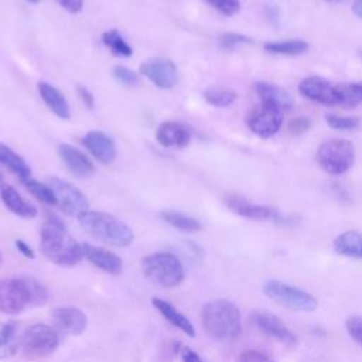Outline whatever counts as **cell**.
Here are the masks:
<instances>
[{"label": "cell", "instance_id": "cell-10", "mask_svg": "<svg viewBox=\"0 0 362 362\" xmlns=\"http://www.w3.org/2000/svg\"><path fill=\"white\" fill-rule=\"evenodd\" d=\"M47 182L54 189L57 197V205L65 215L78 218L81 214L88 211L86 197L71 182L57 177H49Z\"/></svg>", "mask_w": 362, "mask_h": 362}, {"label": "cell", "instance_id": "cell-8", "mask_svg": "<svg viewBox=\"0 0 362 362\" xmlns=\"http://www.w3.org/2000/svg\"><path fill=\"white\" fill-rule=\"evenodd\" d=\"M262 290L272 301L294 311L310 313L318 307V301L310 293L279 280H267Z\"/></svg>", "mask_w": 362, "mask_h": 362}, {"label": "cell", "instance_id": "cell-41", "mask_svg": "<svg viewBox=\"0 0 362 362\" xmlns=\"http://www.w3.org/2000/svg\"><path fill=\"white\" fill-rule=\"evenodd\" d=\"M76 90H78V95H79L81 100L83 102V105L88 109L92 110L95 107V96H93V93L86 86H83V85H78Z\"/></svg>", "mask_w": 362, "mask_h": 362}, {"label": "cell", "instance_id": "cell-48", "mask_svg": "<svg viewBox=\"0 0 362 362\" xmlns=\"http://www.w3.org/2000/svg\"><path fill=\"white\" fill-rule=\"evenodd\" d=\"M1 262H3V256H1V252H0V266H1Z\"/></svg>", "mask_w": 362, "mask_h": 362}, {"label": "cell", "instance_id": "cell-44", "mask_svg": "<svg viewBox=\"0 0 362 362\" xmlns=\"http://www.w3.org/2000/svg\"><path fill=\"white\" fill-rule=\"evenodd\" d=\"M351 10L358 18H362V0H354Z\"/></svg>", "mask_w": 362, "mask_h": 362}, {"label": "cell", "instance_id": "cell-4", "mask_svg": "<svg viewBox=\"0 0 362 362\" xmlns=\"http://www.w3.org/2000/svg\"><path fill=\"white\" fill-rule=\"evenodd\" d=\"M78 221L88 235L105 245L113 247H127L133 243L134 235L130 226L112 214L85 211L78 216Z\"/></svg>", "mask_w": 362, "mask_h": 362}, {"label": "cell", "instance_id": "cell-5", "mask_svg": "<svg viewBox=\"0 0 362 362\" xmlns=\"http://www.w3.org/2000/svg\"><path fill=\"white\" fill-rule=\"evenodd\" d=\"M143 276L153 284L171 288L184 280L181 260L168 252H156L144 256L140 262Z\"/></svg>", "mask_w": 362, "mask_h": 362}, {"label": "cell", "instance_id": "cell-11", "mask_svg": "<svg viewBox=\"0 0 362 362\" xmlns=\"http://www.w3.org/2000/svg\"><path fill=\"white\" fill-rule=\"evenodd\" d=\"M139 71L160 89H171L177 82V66L170 58H150L140 65Z\"/></svg>", "mask_w": 362, "mask_h": 362}, {"label": "cell", "instance_id": "cell-36", "mask_svg": "<svg viewBox=\"0 0 362 362\" xmlns=\"http://www.w3.org/2000/svg\"><path fill=\"white\" fill-rule=\"evenodd\" d=\"M214 8H216L219 13L225 16H233L240 8L239 0H206Z\"/></svg>", "mask_w": 362, "mask_h": 362}, {"label": "cell", "instance_id": "cell-12", "mask_svg": "<svg viewBox=\"0 0 362 362\" xmlns=\"http://www.w3.org/2000/svg\"><path fill=\"white\" fill-rule=\"evenodd\" d=\"M252 324L266 334L267 337L283 342L286 345H294L297 342V337L291 332V329L274 314L267 311H255L250 317Z\"/></svg>", "mask_w": 362, "mask_h": 362}, {"label": "cell", "instance_id": "cell-42", "mask_svg": "<svg viewBox=\"0 0 362 362\" xmlns=\"http://www.w3.org/2000/svg\"><path fill=\"white\" fill-rule=\"evenodd\" d=\"M181 358H182V362H206L204 361L194 349L188 348V346H184L181 348Z\"/></svg>", "mask_w": 362, "mask_h": 362}, {"label": "cell", "instance_id": "cell-46", "mask_svg": "<svg viewBox=\"0 0 362 362\" xmlns=\"http://www.w3.org/2000/svg\"><path fill=\"white\" fill-rule=\"evenodd\" d=\"M27 1H30V3H38L40 0H27Z\"/></svg>", "mask_w": 362, "mask_h": 362}, {"label": "cell", "instance_id": "cell-16", "mask_svg": "<svg viewBox=\"0 0 362 362\" xmlns=\"http://www.w3.org/2000/svg\"><path fill=\"white\" fill-rule=\"evenodd\" d=\"M226 206L238 214L239 216L253 219V221H269V219H279L280 215L270 206L259 205L249 202L247 199L238 197V195H228L225 197Z\"/></svg>", "mask_w": 362, "mask_h": 362}, {"label": "cell", "instance_id": "cell-28", "mask_svg": "<svg viewBox=\"0 0 362 362\" xmlns=\"http://www.w3.org/2000/svg\"><path fill=\"white\" fill-rule=\"evenodd\" d=\"M102 42L116 57L127 58L133 54L132 47L127 44V41L123 38V35L116 28L103 31L102 33Z\"/></svg>", "mask_w": 362, "mask_h": 362}, {"label": "cell", "instance_id": "cell-18", "mask_svg": "<svg viewBox=\"0 0 362 362\" xmlns=\"http://www.w3.org/2000/svg\"><path fill=\"white\" fill-rule=\"evenodd\" d=\"M156 139L164 147L184 148L191 141V130L180 122H163L157 127Z\"/></svg>", "mask_w": 362, "mask_h": 362}, {"label": "cell", "instance_id": "cell-15", "mask_svg": "<svg viewBox=\"0 0 362 362\" xmlns=\"http://www.w3.org/2000/svg\"><path fill=\"white\" fill-rule=\"evenodd\" d=\"M85 148L102 164L109 165L116 158V144L110 136L100 130H89L82 137Z\"/></svg>", "mask_w": 362, "mask_h": 362}, {"label": "cell", "instance_id": "cell-27", "mask_svg": "<svg viewBox=\"0 0 362 362\" xmlns=\"http://www.w3.org/2000/svg\"><path fill=\"white\" fill-rule=\"evenodd\" d=\"M362 103V82L337 85V106L354 107Z\"/></svg>", "mask_w": 362, "mask_h": 362}, {"label": "cell", "instance_id": "cell-21", "mask_svg": "<svg viewBox=\"0 0 362 362\" xmlns=\"http://www.w3.org/2000/svg\"><path fill=\"white\" fill-rule=\"evenodd\" d=\"M38 88V93L41 96V99L44 100V103L48 106V109L58 116L59 119L68 120L71 117V109H69V103L66 100V98L64 96V93L55 88L54 85L40 81L37 83Z\"/></svg>", "mask_w": 362, "mask_h": 362}, {"label": "cell", "instance_id": "cell-23", "mask_svg": "<svg viewBox=\"0 0 362 362\" xmlns=\"http://www.w3.org/2000/svg\"><path fill=\"white\" fill-rule=\"evenodd\" d=\"M255 92L259 96L260 102L277 106L281 110L290 109L293 106L291 95L277 85H273L269 82H256Z\"/></svg>", "mask_w": 362, "mask_h": 362}, {"label": "cell", "instance_id": "cell-34", "mask_svg": "<svg viewBox=\"0 0 362 362\" xmlns=\"http://www.w3.org/2000/svg\"><path fill=\"white\" fill-rule=\"evenodd\" d=\"M112 75L117 82L126 86H134L139 83V75L124 65H115L112 69Z\"/></svg>", "mask_w": 362, "mask_h": 362}, {"label": "cell", "instance_id": "cell-35", "mask_svg": "<svg viewBox=\"0 0 362 362\" xmlns=\"http://www.w3.org/2000/svg\"><path fill=\"white\" fill-rule=\"evenodd\" d=\"M250 42V38L236 34V33H223L218 37V44L222 49H233L240 44H247Z\"/></svg>", "mask_w": 362, "mask_h": 362}, {"label": "cell", "instance_id": "cell-29", "mask_svg": "<svg viewBox=\"0 0 362 362\" xmlns=\"http://www.w3.org/2000/svg\"><path fill=\"white\" fill-rule=\"evenodd\" d=\"M264 49L272 54H279V55H301L308 49V42L303 40H286V41H270L266 42Z\"/></svg>", "mask_w": 362, "mask_h": 362}, {"label": "cell", "instance_id": "cell-26", "mask_svg": "<svg viewBox=\"0 0 362 362\" xmlns=\"http://www.w3.org/2000/svg\"><path fill=\"white\" fill-rule=\"evenodd\" d=\"M20 348V337L16 324L0 322V359L11 358Z\"/></svg>", "mask_w": 362, "mask_h": 362}, {"label": "cell", "instance_id": "cell-43", "mask_svg": "<svg viewBox=\"0 0 362 362\" xmlns=\"http://www.w3.org/2000/svg\"><path fill=\"white\" fill-rule=\"evenodd\" d=\"M14 245H16L17 250H18L24 257H27V259H30V260H33V259L35 257V255H34L33 249H31V247H30L24 240L17 239V240H14Z\"/></svg>", "mask_w": 362, "mask_h": 362}, {"label": "cell", "instance_id": "cell-30", "mask_svg": "<svg viewBox=\"0 0 362 362\" xmlns=\"http://www.w3.org/2000/svg\"><path fill=\"white\" fill-rule=\"evenodd\" d=\"M160 216L164 222H167L173 228H175L178 230H182V232H198L202 228L201 223L195 218L188 216V215L181 214V212L163 211L160 214Z\"/></svg>", "mask_w": 362, "mask_h": 362}, {"label": "cell", "instance_id": "cell-25", "mask_svg": "<svg viewBox=\"0 0 362 362\" xmlns=\"http://www.w3.org/2000/svg\"><path fill=\"white\" fill-rule=\"evenodd\" d=\"M0 164L6 165L11 173H14L20 178V181L31 177V168L28 163L11 147L3 143H0Z\"/></svg>", "mask_w": 362, "mask_h": 362}, {"label": "cell", "instance_id": "cell-45", "mask_svg": "<svg viewBox=\"0 0 362 362\" xmlns=\"http://www.w3.org/2000/svg\"><path fill=\"white\" fill-rule=\"evenodd\" d=\"M327 3H339V1H345V0H324Z\"/></svg>", "mask_w": 362, "mask_h": 362}, {"label": "cell", "instance_id": "cell-7", "mask_svg": "<svg viewBox=\"0 0 362 362\" xmlns=\"http://www.w3.org/2000/svg\"><path fill=\"white\" fill-rule=\"evenodd\" d=\"M61 344L59 332L47 324H34L30 325L20 337V349L21 352L31 358H45L55 352Z\"/></svg>", "mask_w": 362, "mask_h": 362}, {"label": "cell", "instance_id": "cell-9", "mask_svg": "<svg viewBox=\"0 0 362 362\" xmlns=\"http://www.w3.org/2000/svg\"><path fill=\"white\" fill-rule=\"evenodd\" d=\"M246 124L253 134L262 139L272 137L283 124V110L277 106L260 102V105L255 106L246 115Z\"/></svg>", "mask_w": 362, "mask_h": 362}, {"label": "cell", "instance_id": "cell-39", "mask_svg": "<svg viewBox=\"0 0 362 362\" xmlns=\"http://www.w3.org/2000/svg\"><path fill=\"white\" fill-rule=\"evenodd\" d=\"M311 123H310V119L308 117H296L294 120L290 122L288 124V129L291 133L294 134H300V133H304L310 129Z\"/></svg>", "mask_w": 362, "mask_h": 362}, {"label": "cell", "instance_id": "cell-38", "mask_svg": "<svg viewBox=\"0 0 362 362\" xmlns=\"http://www.w3.org/2000/svg\"><path fill=\"white\" fill-rule=\"evenodd\" d=\"M238 362H274V361H272L266 354H263L260 351L247 349L239 355Z\"/></svg>", "mask_w": 362, "mask_h": 362}, {"label": "cell", "instance_id": "cell-14", "mask_svg": "<svg viewBox=\"0 0 362 362\" xmlns=\"http://www.w3.org/2000/svg\"><path fill=\"white\" fill-rule=\"evenodd\" d=\"M298 92L315 102L325 106H337V85L320 76H307L298 85Z\"/></svg>", "mask_w": 362, "mask_h": 362}, {"label": "cell", "instance_id": "cell-32", "mask_svg": "<svg viewBox=\"0 0 362 362\" xmlns=\"http://www.w3.org/2000/svg\"><path fill=\"white\" fill-rule=\"evenodd\" d=\"M202 96L206 103L215 107H228L238 99V93L235 90L226 89V88H218V86L205 89Z\"/></svg>", "mask_w": 362, "mask_h": 362}, {"label": "cell", "instance_id": "cell-17", "mask_svg": "<svg viewBox=\"0 0 362 362\" xmlns=\"http://www.w3.org/2000/svg\"><path fill=\"white\" fill-rule=\"evenodd\" d=\"M81 245H82L83 257L98 269L109 274H117L122 272L123 263L116 253L103 247L93 246L90 243H81Z\"/></svg>", "mask_w": 362, "mask_h": 362}, {"label": "cell", "instance_id": "cell-13", "mask_svg": "<svg viewBox=\"0 0 362 362\" xmlns=\"http://www.w3.org/2000/svg\"><path fill=\"white\" fill-rule=\"evenodd\" d=\"M52 324L59 334L79 335L86 329L88 318L79 308L62 305L52 310Z\"/></svg>", "mask_w": 362, "mask_h": 362}, {"label": "cell", "instance_id": "cell-2", "mask_svg": "<svg viewBox=\"0 0 362 362\" xmlns=\"http://www.w3.org/2000/svg\"><path fill=\"white\" fill-rule=\"evenodd\" d=\"M48 291L42 283L31 276L0 279V313L17 314L27 307L42 305Z\"/></svg>", "mask_w": 362, "mask_h": 362}, {"label": "cell", "instance_id": "cell-31", "mask_svg": "<svg viewBox=\"0 0 362 362\" xmlns=\"http://www.w3.org/2000/svg\"><path fill=\"white\" fill-rule=\"evenodd\" d=\"M23 185L25 187V189L34 197L37 198L40 202L45 204V205H49V206H54L57 205V197H55V192L54 189L49 187L48 182H40L34 178H25L21 181Z\"/></svg>", "mask_w": 362, "mask_h": 362}, {"label": "cell", "instance_id": "cell-20", "mask_svg": "<svg viewBox=\"0 0 362 362\" xmlns=\"http://www.w3.org/2000/svg\"><path fill=\"white\" fill-rule=\"evenodd\" d=\"M0 198L4 204V206L13 212L14 215L23 218V219H33L37 216L38 209L31 202L25 201L18 191L11 187L10 184H0Z\"/></svg>", "mask_w": 362, "mask_h": 362}, {"label": "cell", "instance_id": "cell-22", "mask_svg": "<svg viewBox=\"0 0 362 362\" xmlns=\"http://www.w3.org/2000/svg\"><path fill=\"white\" fill-rule=\"evenodd\" d=\"M151 304L171 325H174L175 328H178L180 331L187 334L188 337H195L194 324L180 310H177L171 303H168L163 298H158V297H153Z\"/></svg>", "mask_w": 362, "mask_h": 362}, {"label": "cell", "instance_id": "cell-1", "mask_svg": "<svg viewBox=\"0 0 362 362\" xmlns=\"http://www.w3.org/2000/svg\"><path fill=\"white\" fill-rule=\"evenodd\" d=\"M40 249L49 262L59 266H75L83 259L82 245L68 233L62 221L52 214H47L41 225Z\"/></svg>", "mask_w": 362, "mask_h": 362}, {"label": "cell", "instance_id": "cell-40", "mask_svg": "<svg viewBox=\"0 0 362 362\" xmlns=\"http://www.w3.org/2000/svg\"><path fill=\"white\" fill-rule=\"evenodd\" d=\"M64 10L71 14H78L83 8V0H55Z\"/></svg>", "mask_w": 362, "mask_h": 362}, {"label": "cell", "instance_id": "cell-33", "mask_svg": "<svg viewBox=\"0 0 362 362\" xmlns=\"http://www.w3.org/2000/svg\"><path fill=\"white\" fill-rule=\"evenodd\" d=\"M325 122L331 129L335 130H354L359 126V119L354 116H341L335 113H327Z\"/></svg>", "mask_w": 362, "mask_h": 362}, {"label": "cell", "instance_id": "cell-3", "mask_svg": "<svg viewBox=\"0 0 362 362\" xmlns=\"http://www.w3.org/2000/svg\"><path fill=\"white\" fill-rule=\"evenodd\" d=\"M201 325L215 341H232L242 331L239 308L228 300H211L201 310Z\"/></svg>", "mask_w": 362, "mask_h": 362}, {"label": "cell", "instance_id": "cell-19", "mask_svg": "<svg viewBox=\"0 0 362 362\" xmlns=\"http://www.w3.org/2000/svg\"><path fill=\"white\" fill-rule=\"evenodd\" d=\"M58 154L66 168L76 177H89L95 173V165L90 158L71 144H59Z\"/></svg>", "mask_w": 362, "mask_h": 362}, {"label": "cell", "instance_id": "cell-6", "mask_svg": "<svg viewBox=\"0 0 362 362\" xmlns=\"http://www.w3.org/2000/svg\"><path fill=\"white\" fill-rule=\"evenodd\" d=\"M317 161L331 175L346 173L355 161V147L346 139H329L320 144Z\"/></svg>", "mask_w": 362, "mask_h": 362}, {"label": "cell", "instance_id": "cell-37", "mask_svg": "<svg viewBox=\"0 0 362 362\" xmlns=\"http://www.w3.org/2000/svg\"><path fill=\"white\" fill-rule=\"evenodd\" d=\"M346 331L349 334V337L362 346V317L359 315H352L346 320L345 322Z\"/></svg>", "mask_w": 362, "mask_h": 362}, {"label": "cell", "instance_id": "cell-47", "mask_svg": "<svg viewBox=\"0 0 362 362\" xmlns=\"http://www.w3.org/2000/svg\"><path fill=\"white\" fill-rule=\"evenodd\" d=\"M0 184H3V175H1V173H0Z\"/></svg>", "mask_w": 362, "mask_h": 362}, {"label": "cell", "instance_id": "cell-24", "mask_svg": "<svg viewBox=\"0 0 362 362\" xmlns=\"http://www.w3.org/2000/svg\"><path fill=\"white\" fill-rule=\"evenodd\" d=\"M334 250L338 255L362 259V233L358 230H346L334 239Z\"/></svg>", "mask_w": 362, "mask_h": 362}]
</instances>
